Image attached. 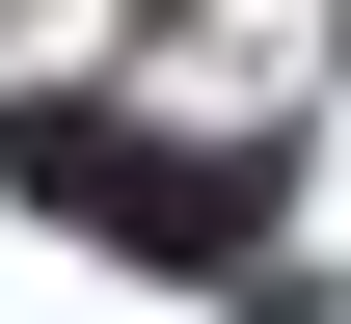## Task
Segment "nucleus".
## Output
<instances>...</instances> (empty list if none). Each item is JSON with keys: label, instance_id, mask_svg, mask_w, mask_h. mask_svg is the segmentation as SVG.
I'll return each instance as SVG.
<instances>
[{"label": "nucleus", "instance_id": "f257e3e1", "mask_svg": "<svg viewBox=\"0 0 351 324\" xmlns=\"http://www.w3.org/2000/svg\"><path fill=\"white\" fill-rule=\"evenodd\" d=\"M0 189L82 216V243H135V271H243V162H162L135 108H0Z\"/></svg>", "mask_w": 351, "mask_h": 324}]
</instances>
